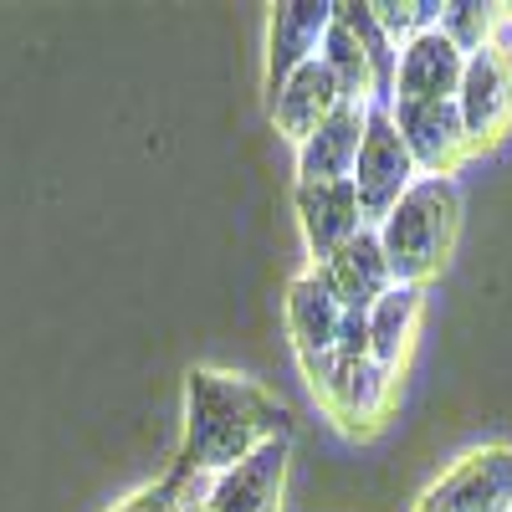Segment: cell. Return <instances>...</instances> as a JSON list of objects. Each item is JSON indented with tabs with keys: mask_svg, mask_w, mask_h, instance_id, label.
<instances>
[{
	"mask_svg": "<svg viewBox=\"0 0 512 512\" xmlns=\"http://www.w3.org/2000/svg\"><path fill=\"white\" fill-rule=\"evenodd\" d=\"M369 11L379 21V31L395 41V47H410L420 31L441 26V6L436 0H369Z\"/></svg>",
	"mask_w": 512,
	"mask_h": 512,
	"instance_id": "20",
	"label": "cell"
},
{
	"mask_svg": "<svg viewBox=\"0 0 512 512\" xmlns=\"http://www.w3.org/2000/svg\"><path fill=\"white\" fill-rule=\"evenodd\" d=\"M287 405L256 379L231 369H190L185 379V472L221 477L267 441L287 436Z\"/></svg>",
	"mask_w": 512,
	"mask_h": 512,
	"instance_id": "1",
	"label": "cell"
},
{
	"mask_svg": "<svg viewBox=\"0 0 512 512\" xmlns=\"http://www.w3.org/2000/svg\"><path fill=\"white\" fill-rule=\"evenodd\" d=\"M446 512H512V446H482L431 482Z\"/></svg>",
	"mask_w": 512,
	"mask_h": 512,
	"instance_id": "9",
	"label": "cell"
},
{
	"mask_svg": "<svg viewBox=\"0 0 512 512\" xmlns=\"http://www.w3.org/2000/svg\"><path fill=\"white\" fill-rule=\"evenodd\" d=\"M333 11H338V0H282V6H272V21H267V98L282 93V82L292 72L318 62L323 36L333 26Z\"/></svg>",
	"mask_w": 512,
	"mask_h": 512,
	"instance_id": "7",
	"label": "cell"
},
{
	"mask_svg": "<svg viewBox=\"0 0 512 512\" xmlns=\"http://www.w3.org/2000/svg\"><path fill=\"white\" fill-rule=\"evenodd\" d=\"M395 395H400V374L379 369L374 359H359V364H344V369L333 374L328 395H323L318 405H323L333 420H344L349 431H374V425L390 415Z\"/></svg>",
	"mask_w": 512,
	"mask_h": 512,
	"instance_id": "15",
	"label": "cell"
},
{
	"mask_svg": "<svg viewBox=\"0 0 512 512\" xmlns=\"http://www.w3.org/2000/svg\"><path fill=\"white\" fill-rule=\"evenodd\" d=\"M420 318H425V287H390L369 308V359L379 369L400 374L415 354V338H420Z\"/></svg>",
	"mask_w": 512,
	"mask_h": 512,
	"instance_id": "16",
	"label": "cell"
},
{
	"mask_svg": "<svg viewBox=\"0 0 512 512\" xmlns=\"http://www.w3.org/2000/svg\"><path fill=\"white\" fill-rule=\"evenodd\" d=\"M374 103H338V113L318 128L308 144H297V185H338L354 180Z\"/></svg>",
	"mask_w": 512,
	"mask_h": 512,
	"instance_id": "11",
	"label": "cell"
},
{
	"mask_svg": "<svg viewBox=\"0 0 512 512\" xmlns=\"http://www.w3.org/2000/svg\"><path fill=\"white\" fill-rule=\"evenodd\" d=\"M318 62L333 72L338 93H344L349 103H374V67H369V52H364L354 21L344 16V0H338V11H333V26H328V36H323Z\"/></svg>",
	"mask_w": 512,
	"mask_h": 512,
	"instance_id": "17",
	"label": "cell"
},
{
	"mask_svg": "<svg viewBox=\"0 0 512 512\" xmlns=\"http://www.w3.org/2000/svg\"><path fill=\"white\" fill-rule=\"evenodd\" d=\"M185 512H210V507H205V502H190V507H185Z\"/></svg>",
	"mask_w": 512,
	"mask_h": 512,
	"instance_id": "23",
	"label": "cell"
},
{
	"mask_svg": "<svg viewBox=\"0 0 512 512\" xmlns=\"http://www.w3.org/2000/svg\"><path fill=\"white\" fill-rule=\"evenodd\" d=\"M287 466H292V441H267L262 451H251L236 461L231 472L210 477L205 507L210 512H282L287 502Z\"/></svg>",
	"mask_w": 512,
	"mask_h": 512,
	"instance_id": "8",
	"label": "cell"
},
{
	"mask_svg": "<svg viewBox=\"0 0 512 512\" xmlns=\"http://www.w3.org/2000/svg\"><path fill=\"white\" fill-rule=\"evenodd\" d=\"M497 47H502V52H507V62H512V41H497Z\"/></svg>",
	"mask_w": 512,
	"mask_h": 512,
	"instance_id": "24",
	"label": "cell"
},
{
	"mask_svg": "<svg viewBox=\"0 0 512 512\" xmlns=\"http://www.w3.org/2000/svg\"><path fill=\"white\" fill-rule=\"evenodd\" d=\"M390 118H395L420 175H446L451 180L456 169L472 159V139H466V128H461L456 98H446V103H390Z\"/></svg>",
	"mask_w": 512,
	"mask_h": 512,
	"instance_id": "6",
	"label": "cell"
},
{
	"mask_svg": "<svg viewBox=\"0 0 512 512\" xmlns=\"http://www.w3.org/2000/svg\"><path fill=\"white\" fill-rule=\"evenodd\" d=\"M420 180V169L400 139V128L390 118V108H369V128H364V149L354 164V190H359V210H364V226H379L390 210L405 200V190Z\"/></svg>",
	"mask_w": 512,
	"mask_h": 512,
	"instance_id": "4",
	"label": "cell"
},
{
	"mask_svg": "<svg viewBox=\"0 0 512 512\" xmlns=\"http://www.w3.org/2000/svg\"><path fill=\"white\" fill-rule=\"evenodd\" d=\"M318 277L328 282V292L338 297L344 313H369L384 292L395 287L390 277V262H384V246H379V231L364 226L349 246H338L328 262L318 267Z\"/></svg>",
	"mask_w": 512,
	"mask_h": 512,
	"instance_id": "13",
	"label": "cell"
},
{
	"mask_svg": "<svg viewBox=\"0 0 512 512\" xmlns=\"http://www.w3.org/2000/svg\"><path fill=\"white\" fill-rule=\"evenodd\" d=\"M282 318H287L292 354H297V364H303L313 395L323 400L328 384H333V374H338V328H344V308H338V297H333L328 282L318 277V267L297 272V277L287 282Z\"/></svg>",
	"mask_w": 512,
	"mask_h": 512,
	"instance_id": "3",
	"label": "cell"
},
{
	"mask_svg": "<svg viewBox=\"0 0 512 512\" xmlns=\"http://www.w3.org/2000/svg\"><path fill=\"white\" fill-rule=\"evenodd\" d=\"M190 502L180 497V477H169V482H154V487H139V492H128L123 502H113L108 512H185Z\"/></svg>",
	"mask_w": 512,
	"mask_h": 512,
	"instance_id": "21",
	"label": "cell"
},
{
	"mask_svg": "<svg viewBox=\"0 0 512 512\" xmlns=\"http://www.w3.org/2000/svg\"><path fill=\"white\" fill-rule=\"evenodd\" d=\"M410 512H446V507H441V502H436V497H431V492H425V497H420V502H415V507H410Z\"/></svg>",
	"mask_w": 512,
	"mask_h": 512,
	"instance_id": "22",
	"label": "cell"
},
{
	"mask_svg": "<svg viewBox=\"0 0 512 512\" xmlns=\"http://www.w3.org/2000/svg\"><path fill=\"white\" fill-rule=\"evenodd\" d=\"M272 103V128L287 139V144H308L318 128L338 113V103H349L344 93H338V82L323 62H308L303 72H292L282 82V93L267 98Z\"/></svg>",
	"mask_w": 512,
	"mask_h": 512,
	"instance_id": "14",
	"label": "cell"
},
{
	"mask_svg": "<svg viewBox=\"0 0 512 512\" xmlns=\"http://www.w3.org/2000/svg\"><path fill=\"white\" fill-rule=\"evenodd\" d=\"M502 21H507V6H482V0H446L441 6V36H451L466 57L497 47Z\"/></svg>",
	"mask_w": 512,
	"mask_h": 512,
	"instance_id": "18",
	"label": "cell"
},
{
	"mask_svg": "<svg viewBox=\"0 0 512 512\" xmlns=\"http://www.w3.org/2000/svg\"><path fill=\"white\" fill-rule=\"evenodd\" d=\"M344 16L354 21V31H359V41H364V52H369V67H374V103L390 108V103H395L400 47L379 31V21H374V11H369V0H364V6H359V0H344Z\"/></svg>",
	"mask_w": 512,
	"mask_h": 512,
	"instance_id": "19",
	"label": "cell"
},
{
	"mask_svg": "<svg viewBox=\"0 0 512 512\" xmlns=\"http://www.w3.org/2000/svg\"><path fill=\"white\" fill-rule=\"evenodd\" d=\"M466 52L451 36L420 31L410 47H400V72H395V103H446L461 88Z\"/></svg>",
	"mask_w": 512,
	"mask_h": 512,
	"instance_id": "12",
	"label": "cell"
},
{
	"mask_svg": "<svg viewBox=\"0 0 512 512\" xmlns=\"http://www.w3.org/2000/svg\"><path fill=\"white\" fill-rule=\"evenodd\" d=\"M456 113L472 139V154H487L512 134V62L502 47H482L477 57H466Z\"/></svg>",
	"mask_w": 512,
	"mask_h": 512,
	"instance_id": "5",
	"label": "cell"
},
{
	"mask_svg": "<svg viewBox=\"0 0 512 512\" xmlns=\"http://www.w3.org/2000/svg\"><path fill=\"white\" fill-rule=\"evenodd\" d=\"M374 231L384 246V262H390V277L400 287H425L431 277H441V267L456 251L461 195L446 175H420Z\"/></svg>",
	"mask_w": 512,
	"mask_h": 512,
	"instance_id": "2",
	"label": "cell"
},
{
	"mask_svg": "<svg viewBox=\"0 0 512 512\" xmlns=\"http://www.w3.org/2000/svg\"><path fill=\"white\" fill-rule=\"evenodd\" d=\"M297 205V226H303L308 256L313 267H323L338 246H349L364 231V210H359V190L354 180H338V185H297L292 190Z\"/></svg>",
	"mask_w": 512,
	"mask_h": 512,
	"instance_id": "10",
	"label": "cell"
}]
</instances>
